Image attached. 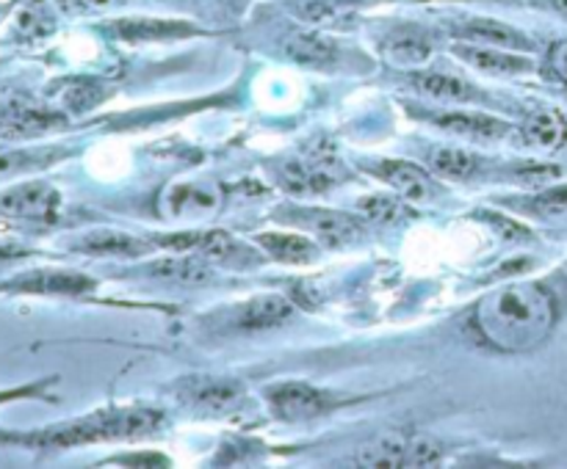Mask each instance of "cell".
<instances>
[{"mask_svg": "<svg viewBox=\"0 0 567 469\" xmlns=\"http://www.w3.org/2000/svg\"><path fill=\"white\" fill-rule=\"evenodd\" d=\"M477 326L499 351H532L554 326V298L539 285H504L482 298Z\"/></svg>", "mask_w": 567, "mask_h": 469, "instance_id": "6da1fadb", "label": "cell"}, {"mask_svg": "<svg viewBox=\"0 0 567 469\" xmlns=\"http://www.w3.org/2000/svg\"><path fill=\"white\" fill-rule=\"evenodd\" d=\"M161 419L163 414L150 412V408H111V412H97L89 417L73 419V423L34 430V434H3L0 439L25 447H75L152 434Z\"/></svg>", "mask_w": 567, "mask_h": 469, "instance_id": "7a4b0ae2", "label": "cell"}, {"mask_svg": "<svg viewBox=\"0 0 567 469\" xmlns=\"http://www.w3.org/2000/svg\"><path fill=\"white\" fill-rule=\"evenodd\" d=\"M62 207V196L51 183L31 179L0 194V216L25 223H53Z\"/></svg>", "mask_w": 567, "mask_h": 469, "instance_id": "3957f363", "label": "cell"}, {"mask_svg": "<svg viewBox=\"0 0 567 469\" xmlns=\"http://www.w3.org/2000/svg\"><path fill=\"white\" fill-rule=\"evenodd\" d=\"M266 395H269L271 412L280 419H288V423L315 419L335 406L330 392L319 390L313 384H304V381H280V384L269 386Z\"/></svg>", "mask_w": 567, "mask_h": 469, "instance_id": "277c9868", "label": "cell"}, {"mask_svg": "<svg viewBox=\"0 0 567 469\" xmlns=\"http://www.w3.org/2000/svg\"><path fill=\"white\" fill-rule=\"evenodd\" d=\"M282 221L297 223V227L308 229L313 238L330 243V247H349V243L360 241V223L352 216L338 210H327V207H288L282 210Z\"/></svg>", "mask_w": 567, "mask_h": 469, "instance_id": "5b68a950", "label": "cell"}, {"mask_svg": "<svg viewBox=\"0 0 567 469\" xmlns=\"http://www.w3.org/2000/svg\"><path fill=\"white\" fill-rule=\"evenodd\" d=\"M67 122L64 113L42 108L25 97H9L0 102V135L3 139H31Z\"/></svg>", "mask_w": 567, "mask_h": 469, "instance_id": "8992f818", "label": "cell"}, {"mask_svg": "<svg viewBox=\"0 0 567 469\" xmlns=\"http://www.w3.org/2000/svg\"><path fill=\"white\" fill-rule=\"evenodd\" d=\"M0 291L9 293H40V296H84L95 291V280L81 271H62V269H40L20 274L14 280L3 282Z\"/></svg>", "mask_w": 567, "mask_h": 469, "instance_id": "52a82bcc", "label": "cell"}, {"mask_svg": "<svg viewBox=\"0 0 567 469\" xmlns=\"http://www.w3.org/2000/svg\"><path fill=\"white\" fill-rule=\"evenodd\" d=\"M161 205L172 218H208L222 207V188L208 179L169 185Z\"/></svg>", "mask_w": 567, "mask_h": 469, "instance_id": "ba28073f", "label": "cell"}, {"mask_svg": "<svg viewBox=\"0 0 567 469\" xmlns=\"http://www.w3.org/2000/svg\"><path fill=\"white\" fill-rule=\"evenodd\" d=\"M183 397L197 412L222 414L244 397V386L233 379H192L185 384Z\"/></svg>", "mask_w": 567, "mask_h": 469, "instance_id": "9c48e42d", "label": "cell"}, {"mask_svg": "<svg viewBox=\"0 0 567 469\" xmlns=\"http://www.w3.org/2000/svg\"><path fill=\"white\" fill-rule=\"evenodd\" d=\"M75 249L84 254H97V258H141L152 249V243H145L141 238L128 232H117V229H95L78 238Z\"/></svg>", "mask_w": 567, "mask_h": 469, "instance_id": "30bf717a", "label": "cell"}, {"mask_svg": "<svg viewBox=\"0 0 567 469\" xmlns=\"http://www.w3.org/2000/svg\"><path fill=\"white\" fill-rule=\"evenodd\" d=\"M376 177L388 183L391 188L396 190L399 196L413 201H427L432 196V179L424 168H418L416 163H407V161H383L374 166Z\"/></svg>", "mask_w": 567, "mask_h": 469, "instance_id": "8fae6325", "label": "cell"}, {"mask_svg": "<svg viewBox=\"0 0 567 469\" xmlns=\"http://www.w3.org/2000/svg\"><path fill=\"white\" fill-rule=\"evenodd\" d=\"M114 34L122 42H163V40H180V36L200 34V29L183 23V20H147V18H133V20H119L114 23Z\"/></svg>", "mask_w": 567, "mask_h": 469, "instance_id": "7c38bea8", "label": "cell"}, {"mask_svg": "<svg viewBox=\"0 0 567 469\" xmlns=\"http://www.w3.org/2000/svg\"><path fill=\"white\" fill-rule=\"evenodd\" d=\"M454 53L468 62L471 67L482 69L488 75H523L532 73V62L523 56H515L512 51L504 47H490V45H454Z\"/></svg>", "mask_w": 567, "mask_h": 469, "instance_id": "4fadbf2b", "label": "cell"}, {"mask_svg": "<svg viewBox=\"0 0 567 469\" xmlns=\"http://www.w3.org/2000/svg\"><path fill=\"white\" fill-rule=\"evenodd\" d=\"M291 313H293V307L288 298L269 293V296H258V298H253V302L242 304L236 320L242 329L258 331V329H271V326L286 324V320L291 318Z\"/></svg>", "mask_w": 567, "mask_h": 469, "instance_id": "5bb4252c", "label": "cell"}, {"mask_svg": "<svg viewBox=\"0 0 567 469\" xmlns=\"http://www.w3.org/2000/svg\"><path fill=\"white\" fill-rule=\"evenodd\" d=\"M407 452H410V439L402 436L383 434L376 439H368L360 445L357 463L365 469H396L407 467Z\"/></svg>", "mask_w": 567, "mask_h": 469, "instance_id": "9a60e30c", "label": "cell"}, {"mask_svg": "<svg viewBox=\"0 0 567 469\" xmlns=\"http://www.w3.org/2000/svg\"><path fill=\"white\" fill-rule=\"evenodd\" d=\"M460 36L466 42H473V45L504 47V51H528L532 47L528 36L510 29V25L499 23V20H471V23L462 25Z\"/></svg>", "mask_w": 567, "mask_h": 469, "instance_id": "2e32d148", "label": "cell"}, {"mask_svg": "<svg viewBox=\"0 0 567 469\" xmlns=\"http://www.w3.org/2000/svg\"><path fill=\"white\" fill-rule=\"evenodd\" d=\"M383 51L385 58L396 67H418V64H427V58L432 56V42L424 31L399 29L385 40Z\"/></svg>", "mask_w": 567, "mask_h": 469, "instance_id": "e0dca14e", "label": "cell"}, {"mask_svg": "<svg viewBox=\"0 0 567 469\" xmlns=\"http://www.w3.org/2000/svg\"><path fill=\"white\" fill-rule=\"evenodd\" d=\"M523 139L537 150H559L567 144V122L554 108H539L523 124Z\"/></svg>", "mask_w": 567, "mask_h": 469, "instance_id": "ac0fdd59", "label": "cell"}, {"mask_svg": "<svg viewBox=\"0 0 567 469\" xmlns=\"http://www.w3.org/2000/svg\"><path fill=\"white\" fill-rule=\"evenodd\" d=\"M286 56L291 62L302 64V67H327L338 58V45L332 40L321 34H308V31H299L286 40Z\"/></svg>", "mask_w": 567, "mask_h": 469, "instance_id": "d6986e66", "label": "cell"}, {"mask_svg": "<svg viewBox=\"0 0 567 469\" xmlns=\"http://www.w3.org/2000/svg\"><path fill=\"white\" fill-rule=\"evenodd\" d=\"M258 247L264 249L269 258L280 260V263H291V265H302L315 260L319 254V247L302 234H282V232H264L255 238Z\"/></svg>", "mask_w": 567, "mask_h": 469, "instance_id": "ffe728a7", "label": "cell"}, {"mask_svg": "<svg viewBox=\"0 0 567 469\" xmlns=\"http://www.w3.org/2000/svg\"><path fill=\"white\" fill-rule=\"evenodd\" d=\"M438 124L451 130V133L477 141H495L510 133V124L495 117H488V113H446V117L438 119Z\"/></svg>", "mask_w": 567, "mask_h": 469, "instance_id": "44dd1931", "label": "cell"}, {"mask_svg": "<svg viewBox=\"0 0 567 469\" xmlns=\"http://www.w3.org/2000/svg\"><path fill=\"white\" fill-rule=\"evenodd\" d=\"M416 89L421 95L432 97V100L443 102H468L477 97L473 86L468 80L457 78V75L449 73H421L416 75Z\"/></svg>", "mask_w": 567, "mask_h": 469, "instance_id": "7402d4cb", "label": "cell"}, {"mask_svg": "<svg viewBox=\"0 0 567 469\" xmlns=\"http://www.w3.org/2000/svg\"><path fill=\"white\" fill-rule=\"evenodd\" d=\"M280 185L291 194H313L330 185V177L321 168H310L304 163H286L280 172Z\"/></svg>", "mask_w": 567, "mask_h": 469, "instance_id": "603a6c76", "label": "cell"}, {"mask_svg": "<svg viewBox=\"0 0 567 469\" xmlns=\"http://www.w3.org/2000/svg\"><path fill=\"white\" fill-rule=\"evenodd\" d=\"M152 274L161 276V280L180 282V285H200L211 276L208 265L194 263V260H161L158 265H152Z\"/></svg>", "mask_w": 567, "mask_h": 469, "instance_id": "cb8c5ba5", "label": "cell"}, {"mask_svg": "<svg viewBox=\"0 0 567 469\" xmlns=\"http://www.w3.org/2000/svg\"><path fill=\"white\" fill-rule=\"evenodd\" d=\"M429 166H432V172L443 174V177L460 179L471 177L473 168H477V157L462 150H438L429 157Z\"/></svg>", "mask_w": 567, "mask_h": 469, "instance_id": "d4e9b609", "label": "cell"}, {"mask_svg": "<svg viewBox=\"0 0 567 469\" xmlns=\"http://www.w3.org/2000/svg\"><path fill=\"white\" fill-rule=\"evenodd\" d=\"M360 212H365V218H371V221L394 223L405 210H402L399 201L391 199V196H365V199L360 201Z\"/></svg>", "mask_w": 567, "mask_h": 469, "instance_id": "484cf974", "label": "cell"}, {"mask_svg": "<svg viewBox=\"0 0 567 469\" xmlns=\"http://www.w3.org/2000/svg\"><path fill=\"white\" fill-rule=\"evenodd\" d=\"M443 458V447L429 436H413L410 452H407V467H435Z\"/></svg>", "mask_w": 567, "mask_h": 469, "instance_id": "4316f807", "label": "cell"}, {"mask_svg": "<svg viewBox=\"0 0 567 469\" xmlns=\"http://www.w3.org/2000/svg\"><path fill=\"white\" fill-rule=\"evenodd\" d=\"M100 100H103L100 86L84 84V80H81V84L67 86L62 95V102L69 108V111H86V108L97 106Z\"/></svg>", "mask_w": 567, "mask_h": 469, "instance_id": "83f0119b", "label": "cell"}, {"mask_svg": "<svg viewBox=\"0 0 567 469\" xmlns=\"http://www.w3.org/2000/svg\"><path fill=\"white\" fill-rule=\"evenodd\" d=\"M532 210L539 212L543 218H565L567 216V185H559V188L543 190L539 196H534Z\"/></svg>", "mask_w": 567, "mask_h": 469, "instance_id": "f1b7e54d", "label": "cell"}, {"mask_svg": "<svg viewBox=\"0 0 567 469\" xmlns=\"http://www.w3.org/2000/svg\"><path fill=\"white\" fill-rule=\"evenodd\" d=\"M36 163H45L34 152H0V174L23 172V168L36 166Z\"/></svg>", "mask_w": 567, "mask_h": 469, "instance_id": "f546056e", "label": "cell"}, {"mask_svg": "<svg viewBox=\"0 0 567 469\" xmlns=\"http://www.w3.org/2000/svg\"><path fill=\"white\" fill-rule=\"evenodd\" d=\"M550 67H554V73L559 75L561 80H567V42H556L554 47H550Z\"/></svg>", "mask_w": 567, "mask_h": 469, "instance_id": "4dcf8cb0", "label": "cell"}, {"mask_svg": "<svg viewBox=\"0 0 567 469\" xmlns=\"http://www.w3.org/2000/svg\"><path fill=\"white\" fill-rule=\"evenodd\" d=\"M25 254H29V249L20 247V243H14V241H0V263H9V260L25 258Z\"/></svg>", "mask_w": 567, "mask_h": 469, "instance_id": "1f68e13d", "label": "cell"}, {"mask_svg": "<svg viewBox=\"0 0 567 469\" xmlns=\"http://www.w3.org/2000/svg\"><path fill=\"white\" fill-rule=\"evenodd\" d=\"M117 463H133V467H152V463H167V458L156 456V452H145V456H128L119 458Z\"/></svg>", "mask_w": 567, "mask_h": 469, "instance_id": "d6a6232c", "label": "cell"}, {"mask_svg": "<svg viewBox=\"0 0 567 469\" xmlns=\"http://www.w3.org/2000/svg\"><path fill=\"white\" fill-rule=\"evenodd\" d=\"M62 3L67 9H78V12H84V9H106L111 7V3H117V0H62Z\"/></svg>", "mask_w": 567, "mask_h": 469, "instance_id": "836d02e7", "label": "cell"}, {"mask_svg": "<svg viewBox=\"0 0 567 469\" xmlns=\"http://www.w3.org/2000/svg\"><path fill=\"white\" fill-rule=\"evenodd\" d=\"M548 3L556 14H561L567 20V0H548Z\"/></svg>", "mask_w": 567, "mask_h": 469, "instance_id": "e575fe53", "label": "cell"}, {"mask_svg": "<svg viewBox=\"0 0 567 469\" xmlns=\"http://www.w3.org/2000/svg\"><path fill=\"white\" fill-rule=\"evenodd\" d=\"M14 395H18V392H0V403L7 401V397H14Z\"/></svg>", "mask_w": 567, "mask_h": 469, "instance_id": "d590c367", "label": "cell"}]
</instances>
